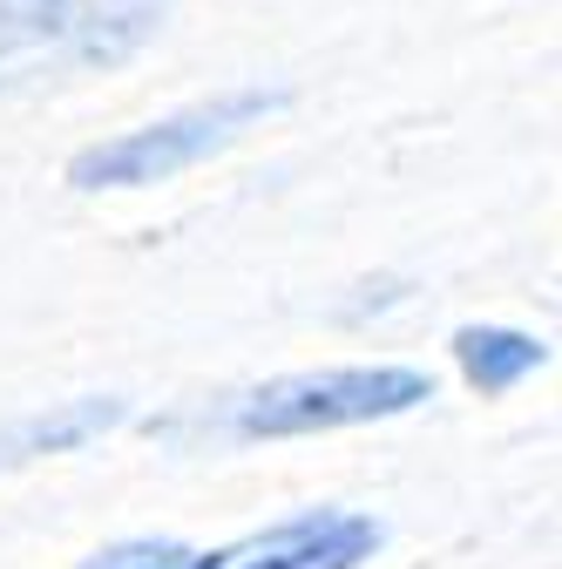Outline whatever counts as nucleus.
<instances>
[{
    "instance_id": "f03ea898",
    "label": "nucleus",
    "mask_w": 562,
    "mask_h": 569,
    "mask_svg": "<svg viewBox=\"0 0 562 569\" xmlns=\"http://www.w3.org/2000/svg\"><path fill=\"white\" fill-rule=\"evenodd\" d=\"M264 109H278L271 89H238L218 102H197L183 116L143 122V129H122L96 150H82L68 163V183L76 190H143V183H170L183 170H197L203 157H218L224 142H238V129H251Z\"/></svg>"
},
{
    "instance_id": "f257e3e1",
    "label": "nucleus",
    "mask_w": 562,
    "mask_h": 569,
    "mask_svg": "<svg viewBox=\"0 0 562 569\" xmlns=\"http://www.w3.org/2000/svg\"><path fill=\"white\" fill-rule=\"evenodd\" d=\"M434 400V380L420 367H325V373H292L238 400L231 435L244 441H292V435H332V427H367L393 420Z\"/></svg>"
},
{
    "instance_id": "39448f33",
    "label": "nucleus",
    "mask_w": 562,
    "mask_h": 569,
    "mask_svg": "<svg viewBox=\"0 0 562 569\" xmlns=\"http://www.w3.org/2000/svg\"><path fill=\"white\" fill-rule=\"evenodd\" d=\"M454 367L474 393H515L529 373L549 367V346L535 332H515V326H461L454 332Z\"/></svg>"
},
{
    "instance_id": "0eeeda50",
    "label": "nucleus",
    "mask_w": 562,
    "mask_h": 569,
    "mask_svg": "<svg viewBox=\"0 0 562 569\" xmlns=\"http://www.w3.org/2000/svg\"><path fill=\"white\" fill-rule=\"evenodd\" d=\"M82 569H210V556L203 549H183V542H163V536H143V542L96 549Z\"/></svg>"
},
{
    "instance_id": "7ed1b4c3",
    "label": "nucleus",
    "mask_w": 562,
    "mask_h": 569,
    "mask_svg": "<svg viewBox=\"0 0 562 569\" xmlns=\"http://www.w3.org/2000/svg\"><path fill=\"white\" fill-rule=\"evenodd\" d=\"M163 0H0V68H96L157 34Z\"/></svg>"
},
{
    "instance_id": "20e7f679",
    "label": "nucleus",
    "mask_w": 562,
    "mask_h": 569,
    "mask_svg": "<svg viewBox=\"0 0 562 569\" xmlns=\"http://www.w3.org/2000/svg\"><path fill=\"white\" fill-rule=\"evenodd\" d=\"M380 542H387V529L360 509H305L224 556H210V569H360V562H373Z\"/></svg>"
},
{
    "instance_id": "423d86ee",
    "label": "nucleus",
    "mask_w": 562,
    "mask_h": 569,
    "mask_svg": "<svg viewBox=\"0 0 562 569\" xmlns=\"http://www.w3.org/2000/svg\"><path fill=\"white\" fill-rule=\"evenodd\" d=\"M122 413H129L122 400H68L61 413H34V420H21V427H8V435H0V468L34 461V455H68V448L109 435Z\"/></svg>"
}]
</instances>
